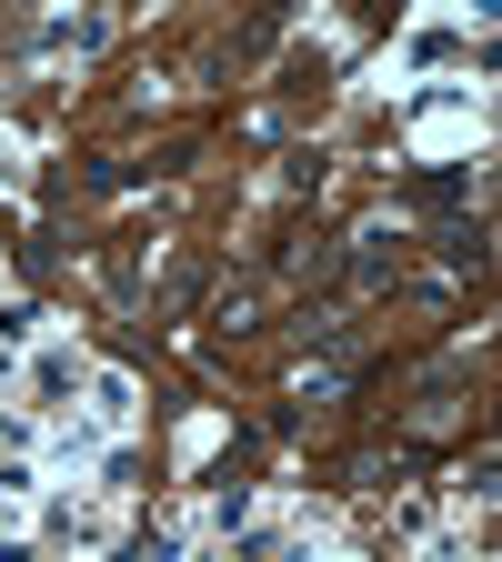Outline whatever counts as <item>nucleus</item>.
Returning <instances> with one entry per match:
<instances>
[{"label": "nucleus", "mask_w": 502, "mask_h": 562, "mask_svg": "<svg viewBox=\"0 0 502 562\" xmlns=\"http://www.w3.org/2000/svg\"><path fill=\"white\" fill-rule=\"evenodd\" d=\"M91 412H101V422H111V432H121V422H131L141 402H131V382H121V372H101V382H91Z\"/></svg>", "instance_id": "1"}, {"label": "nucleus", "mask_w": 502, "mask_h": 562, "mask_svg": "<svg viewBox=\"0 0 502 562\" xmlns=\"http://www.w3.org/2000/svg\"><path fill=\"white\" fill-rule=\"evenodd\" d=\"M242 522H252V492H242V482L211 492V532H242Z\"/></svg>", "instance_id": "2"}, {"label": "nucleus", "mask_w": 502, "mask_h": 562, "mask_svg": "<svg viewBox=\"0 0 502 562\" xmlns=\"http://www.w3.org/2000/svg\"><path fill=\"white\" fill-rule=\"evenodd\" d=\"M41 442V422H21V412H0V452H31Z\"/></svg>", "instance_id": "3"}]
</instances>
